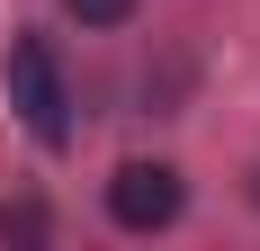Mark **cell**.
I'll return each instance as SVG.
<instances>
[{
	"label": "cell",
	"instance_id": "6da1fadb",
	"mask_svg": "<svg viewBox=\"0 0 260 251\" xmlns=\"http://www.w3.org/2000/svg\"><path fill=\"white\" fill-rule=\"evenodd\" d=\"M0 90H9V108H18V125L36 144H72V90H63V63H54L45 36H9Z\"/></svg>",
	"mask_w": 260,
	"mask_h": 251
},
{
	"label": "cell",
	"instance_id": "7a4b0ae2",
	"mask_svg": "<svg viewBox=\"0 0 260 251\" xmlns=\"http://www.w3.org/2000/svg\"><path fill=\"white\" fill-rule=\"evenodd\" d=\"M108 215L126 233L171 225V215H180V171H171V162H126V171L108 179Z\"/></svg>",
	"mask_w": 260,
	"mask_h": 251
},
{
	"label": "cell",
	"instance_id": "3957f363",
	"mask_svg": "<svg viewBox=\"0 0 260 251\" xmlns=\"http://www.w3.org/2000/svg\"><path fill=\"white\" fill-rule=\"evenodd\" d=\"M63 9H72L81 27H117V18H126V9H135V0H63Z\"/></svg>",
	"mask_w": 260,
	"mask_h": 251
},
{
	"label": "cell",
	"instance_id": "277c9868",
	"mask_svg": "<svg viewBox=\"0 0 260 251\" xmlns=\"http://www.w3.org/2000/svg\"><path fill=\"white\" fill-rule=\"evenodd\" d=\"M251 189H260V179H251Z\"/></svg>",
	"mask_w": 260,
	"mask_h": 251
}]
</instances>
